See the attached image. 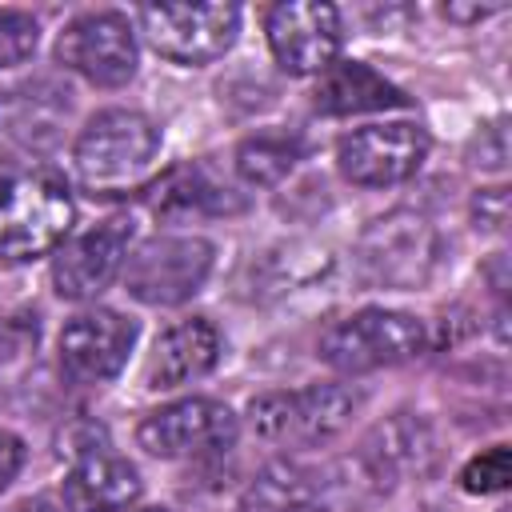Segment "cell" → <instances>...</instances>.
I'll list each match as a JSON object with an SVG mask.
<instances>
[{"instance_id":"obj_1","label":"cell","mask_w":512,"mask_h":512,"mask_svg":"<svg viewBox=\"0 0 512 512\" xmlns=\"http://www.w3.org/2000/svg\"><path fill=\"white\" fill-rule=\"evenodd\" d=\"M160 152V128L132 112V108H108L96 112L84 132L76 136V176L92 196H116L136 188Z\"/></svg>"},{"instance_id":"obj_2","label":"cell","mask_w":512,"mask_h":512,"mask_svg":"<svg viewBox=\"0 0 512 512\" xmlns=\"http://www.w3.org/2000/svg\"><path fill=\"white\" fill-rule=\"evenodd\" d=\"M72 196L44 172H0V260L28 264L48 256L72 228Z\"/></svg>"},{"instance_id":"obj_3","label":"cell","mask_w":512,"mask_h":512,"mask_svg":"<svg viewBox=\"0 0 512 512\" xmlns=\"http://www.w3.org/2000/svg\"><path fill=\"white\" fill-rule=\"evenodd\" d=\"M440 264V232L428 216L396 208L372 220L356 240V272L372 288L412 292L432 280Z\"/></svg>"},{"instance_id":"obj_4","label":"cell","mask_w":512,"mask_h":512,"mask_svg":"<svg viewBox=\"0 0 512 512\" xmlns=\"http://www.w3.org/2000/svg\"><path fill=\"white\" fill-rule=\"evenodd\" d=\"M360 408V392L344 384H308L296 392H264L248 404V424L264 444L316 448L340 436Z\"/></svg>"},{"instance_id":"obj_5","label":"cell","mask_w":512,"mask_h":512,"mask_svg":"<svg viewBox=\"0 0 512 512\" xmlns=\"http://www.w3.org/2000/svg\"><path fill=\"white\" fill-rule=\"evenodd\" d=\"M428 332L416 316L392 312V308H364L340 324H332L320 336V360L336 372L360 376L392 364H408L424 352Z\"/></svg>"},{"instance_id":"obj_6","label":"cell","mask_w":512,"mask_h":512,"mask_svg":"<svg viewBox=\"0 0 512 512\" xmlns=\"http://www.w3.org/2000/svg\"><path fill=\"white\" fill-rule=\"evenodd\" d=\"M212 260L216 248L204 236H152L124 260V288L148 308H172L204 288Z\"/></svg>"},{"instance_id":"obj_7","label":"cell","mask_w":512,"mask_h":512,"mask_svg":"<svg viewBox=\"0 0 512 512\" xmlns=\"http://www.w3.org/2000/svg\"><path fill=\"white\" fill-rule=\"evenodd\" d=\"M140 32L172 64H208L220 60L240 32L236 4H144Z\"/></svg>"},{"instance_id":"obj_8","label":"cell","mask_w":512,"mask_h":512,"mask_svg":"<svg viewBox=\"0 0 512 512\" xmlns=\"http://www.w3.org/2000/svg\"><path fill=\"white\" fill-rule=\"evenodd\" d=\"M236 432H240V424L228 404L192 396V400H176V404L144 416L136 428V440L156 460H192V456L228 452L236 444Z\"/></svg>"},{"instance_id":"obj_9","label":"cell","mask_w":512,"mask_h":512,"mask_svg":"<svg viewBox=\"0 0 512 512\" xmlns=\"http://www.w3.org/2000/svg\"><path fill=\"white\" fill-rule=\"evenodd\" d=\"M56 60L96 88H120L136 76V32L124 12H84L60 32Z\"/></svg>"},{"instance_id":"obj_10","label":"cell","mask_w":512,"mask_h":512,"mask_svg":"<svg viewBox=\"0 0 512 512\" xmlns=\"http://www.w3.org/2000/svg\"><path fill=\"white\" fill-rule=\"evenodd\" d=\"M424 156H428V132L408 120L356 128L336 144V164L344 180L360 188H392L416 176Z\"/></svg>"},{"instance_id":"obj_11","label":"cell","mask_w":512,"mask_h":512,"mask_svg":"<svg viewBox=\"0 0 512 512\" xmlns=\"http://www.w3.org/2000/svg\"><path fill=\"white\" fill-rule=\"evenodd\" d=\"M264 32L276 64L292 76L324 72L340 52V12L332 4H272Z\"/></svg>"},{"instance_id":"obj_12","label":"cell","mask_w":512,"mask_h":512,"mask_svg":"<svg viewBox=\"0 0 512 512\" xmlns=\"http://www.w3.org/2000/svg\"><path fill=\"white\" fill-rule=\"evenodd\" d=\"M132 244V220L128 216H108L92 224L88 232L72 236L56 260H52V284L64 300H92L100 296L112 276L124 268Z\"/></svg>"},{"instance_id":"obj_13","label":"cell","mask_w":512,"mask_h":512,"mask_svg":"<svg viewBox=\"0 0 512 512\" xmlns=\"http://www.w3.org/2000/svg\"><path fill=\"white\" fill-rule=\"evenodd\" d=\"M132 344H136V320L112 308H92L60 328V368L76 384L112 380L124 368Z\"/></svg>"},{"instance_id":"obj_14","label":"cell","mask_w":512,"mask_h":512,"mask_svg":"<svg viewBox=\"0 0 512 512\" xmlns=\"http://www.w3.org/2000/svg\"><path fill=\"white\" fill-rule=\"evenodd\" d=\"M140 472L116 456L108 444L76 452V464L64 476V504L72 512H124L140 500Z\"/></svg>"},{"instance_id":"obj_15","label":"cell","mask_w":512,"mask_h":512,"mask_svg":"<svg viewBox=\"0 0 512 512\" xmlns=\"http://www.w3.org/2000/svg\"><path fill=\"white\" fill-rule=\"evenodd\" d=\"M220 360V332L208 316H188L160 332L148 364H144V384L156 392L184 388L200 376H208Z\"/></svg>"},{"instance_id":"obj_16","label":"cell","mask_w":512,"mask_h":512,"mask_svg":"<svg viewBox=\"0 0 512 512\" xmlns=\"http://www.w3.org/2000/svg\"><path fill=\"white\" fill-rule=\"evenodd\" d=\"M348 492L332 468H304L296 460H276L268 464L240 500V512H316L336 504V496Z\"/></svg>"},{"instance_id":"obj_17","label":"cell","mask_w":512,"mask_h":512,"mask_svg":"<svg viewBox=\"0 0 512 512\" xmlns=\"http://www.w3.org/2000/svg\"><path fill=\"white\" fill-rule=\"evenodd\" d=\"M432 460H436V436L424 420L408 412L380 420L360 448V468L376 488H384L392 476H412V472L420 476L432 468Z\"/></svg>"},{"instance_id":"obj_18","label":"cell","mask_w":512,"mask_h":512,"mask_svg":"<svg viewBox=\"0 0 512 512\" xmlns=\"http://www.w3.org/2000/svg\"><path fill=\"white\" fill-rule=\"evenodd\" d=\"M312 104L328 116H352V112H388V108H408V96L384 80L372 64L364 60H340L320 72V84L312 92Z\"/></svg>"},{"instance_id":"obj_19","label":"cell","mask_w":512,"mask_h":512,"mask_svg":"<svg viewBox=\"0 0 512 512\" xmlns=\"http://www.w3.org/2000/svg\"><path fill=\"white\" fill-rule=\"evenodd\" d=\"M148 208L156 216L184 220V216H208V212H224V208H240V204H232L228 188L212 184L200 168H172L168 176H160L152 184Z\"/></svg>"},{"instance_id":"obj_20","label":"cell","mask_w":512,"mask_h":512,"mask_svg":"<svg viewBox=\"0 0 512 512\" xmlns=\"http://www.w3.org/2000/svg\"><path fill=\"white\" fill-rule=\"evenodd\" d=\"M68 104L44 100L32 88L28 92H4L0 96V132L24 148H48L56 140V124Z\"/></svg>"},{"instance_id":"obj_21","label":"cell","mask_w":512,"mask_h":512,"mask_svg":"<svg viewBox=\"0 0 512 512\" xmlns=\"http://www.w3.org/2000/svg\"><path fill=\"white\" fill-rule=\"evenodd\" d=\"M300 160V140L296 136H280V132H260V136H248L240 148H236V172L248 180V184H280Z\"/></svg>"},{"instance_id":"obj_22","label":"cell","mask_w":512,"mask_h":512,"mask_svg":"<svg viewBox=\"0 0 512 512\" xmlns=\"http://www.w3.org/2000/svg\"><path fill=\"white\" fill-rule=\"evenodd\" d=\"M512 480V456H508V444H492L484 448L480 456H472L460 472V488L472 492V496H492V492H504Z\"/></svg>"},{"instance_id":"obj_23","label":"cell","mask_w":512,"mask_h":512,"mask_svg":"<svg viewBox=\"0 0 512 512\" xmlns=\"http://www.w3.org/2000/svg\"><path fill=\"white\" fill-rule=\"evenodd\" d=\"M40 44V24L32 12L20 8H0V68H12L28 60Z\"/></svg>"},{"instance_id":"obj_24","label":"cell","mask_w":512,"mask_h":512,"mask_svg":"<svg viewBox=\"0 0 512 512\" xmlns=\"http://www.w3.org/2000/svg\"><path fill=\"white\" fill-rule=\"evenodd\" d=\"M472 220H476V228H484V232H500L504 220H508V196H504V188H484V192H476V200H472Z\"/></svg>"},{"instance_id":"obj_25","label":"cell","mask_w":512,"mask_h":512,"mask_svg":"<svg viewBox=\"0 0 512 512\" xmlns=\"http://www.w3.org/2000/svg\"><path fill=\"white\" fill-rule=\"evenodd\" d=\"M24 468V440L8 428H0V492L16 480V472Z\"/></svg>"},{"instance_id":"obj_26","label":"cell","mask_w":512,"mask_h":512,"mask_svg":"<svg viewBox=\"0 0 512 512\" xmlns=\"http://www.w3.org/2000/svg\"><path fill=\"white\" fill-rule=\"evenodd\" d=\"M492 12H500V4H480V8H476V4H468V8H464V4H448V8H444L448 20H484V16H492Z\"/></svg>"},{"instance_id":"obj_27","label":"cell","mask_w":512,"mask_h":512,"mask_svg":"<svg viewBox=\"0 0 512 512\" xmlns=\"http://www.w3.org/2000/svg\"><path fill=\"white\" fill-rule=\"evenodd\" d=\"M144 512H168V508H144Z\"/></svg>"},{"instance_id":"obj_28","label":"cell","mask_w":512,"mask_h":512,"mask_svg":"<svg viewBox=\"0 0 512 512\" xmlns=\"http://www.w3.org/2000/svg\"><path fill=\"white\" fill-rule=\"evenodd\" d=\"M500 512H508V508H500Z\"/></svg>"}]
</instances>
